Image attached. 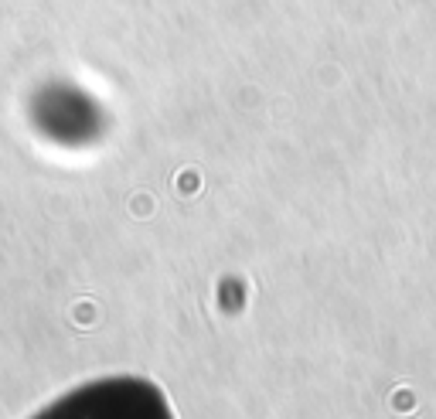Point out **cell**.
Returning <instances> with one entry per match:
<instances>
[{"instance_id":"obj_1","label":"cell","mask_w":436,"mask_h":419,"mask_svg":"<svg viewBox=\"0 0 436 419\" xmlns=\"http://www.w3.org/2000/svg\"><path fill=\"white\" fill-rule=\"evenodd\" d=\"M31 419H174V413L153 382L113 375L65 392Z\"/></svg>"}]
</instances>
